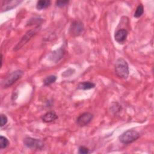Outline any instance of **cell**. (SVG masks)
Listing matches in <instances>:
<instances>
[{
  "mask_svg": "<svg viewBox=\"0 0 154 154\" xmlns=\"http://www.w3.org/2000/svg\"><path fill=\"white\" fill-rule=\"evenodd\" d=\"M115 72L116 75L120 78L126 79L129 76V66L125 60L119 58L115 64Z\"/></svg>",
  "mask_w": 154,
  "mask_h": 154,
  "instance_id": "1",
  "label": "cell"
},
{
  "mask_svg": "<svg viewBox=\"0 0 154 154\" xmlns=\"http://www.w3.org/2000/svg\"><path fill=\"white\" fill-rule=\"evenodd\" d=\"M23 75V71L22 70H16L13 72L2 81V87L3 88H7L10 87L17 80H19Z\"/></svg>",
  "mask_w": 154,
  "mask_h": 154,
  "instance_id": "2",
  "label": "cell"
},
{
  "mask_svg": "<svg viewBox=\"0 0 154 154\" xmlns=\"http://www.w3.org/2000/svg\"><path fill=\"white\" fill-rule=\"evenodd\" d=\"M140 137V134L134 130H128L119 137V141L125 144H130L136 141Z\"/></svg>",
  "mask_w": 154,
  "mask_h": 154,
  "instance_id": "3",
  "label": "cell"
},
{
  "mask_svg": "<svg viewBox=\"0 0 154 154\" xmlns=\"http://www.w3.org/2000/svg\"><path fill=\"white\" fill-rule=\"evenodd\" d=\"M40 26H37L36 28H35L34 29H30L29 31H28L22 37V38L20 39V40L19 42V43H17V45L15 46V48H14L13 51H16L17 50H19V49H20L24 45H25L34 35L36 34V33L40 30Z\"/></svg>",
  "mask_w": 154,
  "mask_h": 154,
  "instance_id": "4",
  "label": "cell"
},
{
  "mask_svg": "<svg viewBox=\"0 0 154 154\" xmlns=\"http://www.w3.org/2000/svg\"><path fill=\"white\" fill-rule=\"evenodd\" d=\"M23 143L27 147L31 149H42L44 146L43 142L42 140L31 137H26L23 140Z\"/></svg>",
  "mask_w": 154,
  "mask_h": 154,
  "instance_id": "5",
  "label": "cell"
},
{
  "mask_svg": "<svg viewBox=\"0 0 154 154\" xmlns=\"http://www.w3.org/2000/svg\"><path fill=\"white\" fill-rule=\"evenodd\" d=\"M84 31V25L80 20H74L69 28V33L72 36H78Z\"/></svg>",
  "mask_w": 154,
  "mask_h": 154,
  "instance_id": "6",
  "label": "cell"
},
{
  "mask_svg": "<svg viewBox=\"0 0 154 154\" xmlns=\"http://www.w3.org/2000/svg\"><path fill=\"white\" fill-rule=\"evenodd\" d=\"M93 119V114L89 112H86L79 115L76 119V123L81 126L87 125Z\"/></svg>",
  "mask_w": 154,
  "mask_h": 154,
  "instance_id": "7",
  "label": "cell"
},
{
  "mask_svg": "<svg viewBox=\"0 0 154 154\" xmlns=\"http://www.w3.org/2000/svg\"><path fill=\"white\" fill-rule=\"evenodd\" d=\"M128 34V32L126 29H119L115 33V35H114L115 40L119 43H122L126 40Z\"/></svg>",
  "mask_w": 154,
  "mask_h": 154,
  "instance_id": "8",
  "label": "cell"
},
{
  "mask_svg": "<svg viewBox=\"0 0 154 154\" xmlns=\"http://www.w3.org/2000/svg\"><path fill=\"white\" fill-rule=\"evenodd\" d=\"M64 49L61 48L51 53V54L49 55V59L52 61L57 62L62 58V57L64 55Z\"/></svg>",
  "mask_w": 154,
  "mask_h": 154,
  "instance_id": "9",
  "label": "cell"
},
{
  "mask_svg": "<svg viewBox=\"0 0 154 154\" xmlns=\"http://www.w3.org/2000/svg\"><path fill=\"white\" fill-rule=\"evenodd\" d=\"M58 119V116L55 111H51L45 113L42 117V120L45 123H51Z\"/></svg>",
  "mask_w": 154,
  "mask_h": 154,
  "instance_id": "10",
  "label": "cell"
},
{
  "mask_svg": "<svg viewBox=\"0 0 154 154\" xmlns=\"http://www.w3.org/2000/svg\"><path fill=\"white\" fill-rule=\"evenodd\" d=\"M95 87V84L90 81H84L80 82L77 85V88L79 90H86L93 88Z\"/></svg>",
  "mask_w": 154,
  "mask_h": 154,
  "instance_id": "11",
  "label": "cell"
},
{
  "mask_svg": "<svg viewBox=\"0 0 154 154\" xmlns=\"http://www.w3.org/2000/svg\"><path fill=\"white\" fill-rule=\"evenodd\" d=\"M51 5V1L49 0H40L37 1L36 8L38 10H43L48 8Z\"/></svg>",
  "mask_w": 154,
  "mask_h": 154,
  "instance_id": "12",
  "label": "cell"
},
{
  "mask_svg": "<svg viewBox=\"0 0 154 154\" xmlns=\"http://www.w3.org/2000/svg\"><path fill=\"white\" fill-rule=\"evenodd\" d=\"M57 80V76L55 75H49L47 77H46L43 81V83L45 85H49L54 82H55Z\"/></svg>",
  "mask_w": 154,
  "mask_h": 154,
  "instance_id": "13",
  "label": "cell"
},
{
  "mask_svg": "<svg viewBox=\"0 0 154 154\" xmlns=\"http://www.w3.org/2000/svg\"><path fill=\"white\" fill-rule=\"evenodd\" d=\"M143 13H144V7L142 4H139L135 10L134 16L136 18H138L140 16H141V15L143 14Z\"/></svg>",
  "mask_w": 154,
  "mask_h": 154,
  "instance_id": "14",
  "label": "cell"
},
{
  "mask_svg": "<svg viewBox=\"0 0 154 154\" xmlns=\"http://www.w3.org/2000/svg\"><path fill=\"white\" fill-rule=\"evenodd\" d=\"M9 144V141L8 140L3 136H1L0 137V148L1 149L6 148L7 147H8Z\"/></svg>",
  "mask_w": 154,
  "mask_h": 154,
  "instance_id": "15",
  "label": "cell"
},
{
  "mask_svg": "<svg viewBox=\"0 0 154 154\" xmlns=\"http://www.w3.org/2000/svg\"><path fill=\"white\" fill-rule=\"evenodd\" d=\"M90 152V150L88 149V148L85 147V146H79V148H78V153H81V154H87Z\"/></svg>",
  "mask_w": 154,
  "mask_h": 154,
  "instance_id": "16",
  "label": "cell"
},
{
  "mask_svg": "<svg viewBox=\"0 0 154 154\" xmlns=\"http://www.w3.org/2000/svg\"><path fill=\"white\" fill-rule=\"evenodd\" d=\"M8 121V119L7 117V116L4 114H1V127L4 126L5 125H6V123H7Z\"/></svg>",
  "mask_w": 154,
  "mask_h": 154,
  "instance_id": "17",
  "label": "cell"
},
{
  "mask_svg": "<svg viewBox=\"0 0 154 154\" xmlns=\"http://www.w3.org/2000/svg\"><path fill=\"white\" fill-rule=\"evenodd\" d=\"M69 1H56V5L58 7H63L68 4Z\"/></svg>",
  "mask_w": 154,
  "mask_h": 154,
  "instance_id": "18",
  "label": "cell"
},
{
  "mask_svg": "<svg viewBox=\"0 0 154 154\" xmlns=\"http://www.w3.org/2000/svg\"><path fill=\"white\" fill-rule=\"evenodd\" d=\"M2 55L1 56V67H2Z\"/></svg>",
  "mask_w": 154,
  "mask_h": 154,
  "instance_id": "19",
  "label": "cell"
}]
</instances>
